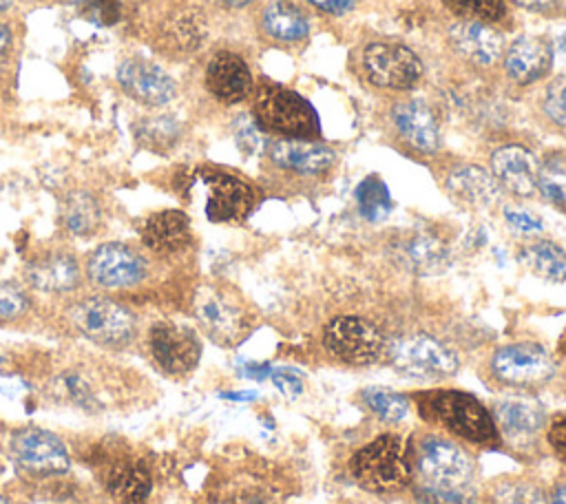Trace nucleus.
Instances as JSON below:
<instances>
[{"instance_id": "nucleus-3", "label": "nucleus", "mask_w": 566, "mask_h": 504, "mask_svg": "<svg viewBox=\"0 0 566 504\" xmlns=\"http://www.w3.org/2000/svg\"><path fill=\"white\" fill-rule=\"evenodd\" d=\"M60 321L75 336L111 351L128 349L139 338V314L119 296L77 292L62 301Z\"/></svg>"}, {"instance_id": "nucleus-39", "label": "nucleus", "mask_w": 566, "mask_h": 504, "mask_svg": "<svg viewBox=\"0 0 566 504\" xmlns=\"http://www.w3.org/2000/svg\"><path fill=\"white\" fill-rule=\"evenodd\" d=\"M33 309V292L22 281H0V325H20Z\"/></svg>"}, {"instance_id": "nucleus-28", "label": "nucleus", "mask_w": 566, "mask_h": 504, "mask_svg": "<svg viewBox=\"0 0 566 504\" xmlns=\"http://www.w3.org/2000/svg\"><path fill=\"white\" fill-rule=\"evenodd\" d=\"M261 33L281 46H294L310 38L312 20L307 11L292 0H270L259 15Z\"/></svg>"}, {"instance_id": "nucleus-42", "label": "nucleus", "mask_w": 566, "mask_h": 504, "mask_svg": "<svg viewBox=\"0 0 566 504\" xmlns=\"http://www.w3.org/2000/svg\"><path fill=\"white\" fill-rule=\"evenodd\" d=\"M542 113L544 117L557 126L559 130H566V73L555 75L542 93Z\"/></svg>"}, {"instance_id": "nucleus-41", "label": "nucleus", "mask_w": 566, "mask_h": 504, "mask_svg": "<svg viewBox=\"0 0 566 504\" xmlns=\"http://www.w3.org/2000/svg\"><path fill=\"white\" fill-rule=\"evenodd\" d=\"M232 137H234V144L239 146V150L248 157L263 155V150L268 146L265 133L259 128V124L254 122V117L250 113H239L232 119Z\"/></svg>"}, {"instance_id": "nucleus-4", "label": "nucleus", "mask_w": 566, "mask_h": 504, "mask_svg": "<svg viewBox=\"0 0 566 504\" xmlns=\"http://www.w3.org/2000/svg\"><path fill=\"white\" fill-rule=\"evenodd\" d=\"M416 409L436 431L467 444L493 447L500 442L489 407L462 389H427L416 393Z\"/></svg>"}, {"instance_id": "nucleus-1", "label": "nucleus", "mask_w": 566, "mask_h": 504, "mask_svg": "<svg viewBox=\"0 0 566 504\" xmlns=\"http://www.w3.org/2000/svg\"><path fill=\"white\" fill-rule=\"evenodd\" d=\"M411 484L418 504H478L475 460L464 442L436 429L409 444Z\"/></svg>"}, {"instance_id": "nucleus-16", "label": "nucleus", "mask_w": 566, "mask_h": 504, "mask_svg": "<svg viewBox=\"0 0 566 504\" xmlns=\"http://www.w3.org/2000/svg\"><path fill=\"white\" fill-rule=\"evenodd\" d=\"M325 351L345 365H374L385 356L387 338L367 318L356 314L334 316L323 329Z\"/></svg>"}, {"instance_id": "nucleus-33", "label": "nucleus", "mask_w": 566, "mask_h": 504, "mask_svg": "<svg viewBox=\"0 0 566 504\" xmlns=\"http://www.w3.org/2000/svg\"><path fill=\"white\" fill-rule=\"evenodd\" d=\"M51 393L55 400L77 407L82 411H99L102 402L91 378L80 369H64L51 380Z\"/></svg>"}, {"instance_id": "nucleus-35", "label": "nucleus", "mask_w": 566, "mask_h": 504, "mask_svg": "<svg viewBox=\"0 0 566 504\" xmlns=\"http://www.w3.org/2000/svg\"><path fill=\"white\" fill-rule=\"evenodd\" d=\"M360 400H363L365 409L385 424L402 422L411 409V400L402 391H396L389 387H378V385L365 387L360 391Z\"/></svg>"}, {"instance_id": "nucleus-10", "label": "nucleus", "mask_w": 566, "mask_h": 504, "mask_svg": "<svg viewBox=\"0 0 566 504\" xmlns=\"http://www.w3.org/2000/svg\"><path fill=\"white\" fill-rule=\"evenodd\" d=\"M20 281L33 294L60 301L82 292L86 283L82 259L66 245H46L33 252L22 265Z\"/></svg>"}, {"instance_id": "nucleus-27", "label": "nucleus", "mask_w": 566, "mask_h": 504, "mask_svg": "<svg viewBox=\"0 0 566 504\" xmlns=\"http://www.w3.org/2000/svg\"><path fill=\"white\" fill-rule=\"evenodd\" d=\"M442 186L451 199L467 208H491L500 201L502 188L497 186L491 170L478 164H455L444 177Z\"/></svg>"}, {"instance_id": "nucleus-29", "label": "nucleus", "mask_w": 566, "mask_h": 504, "mask_svg": "<svg viewBox=\"0 0 566 504\" xmlns=\"http://www.w3.org/2000/svg\"><path fill=\"white\" fill-rule=\"evenodd\" d=\"M396 254L409 272L422 276L442 274L451 263V254L444 241L427 230H413L405 234L396 245Z\"/></svg>"}, {"instance_id": "nucleus-31", "label": "nucleus", "mask_w": 566, "mask_h": 504, "mask_svg": "<svg viewBox=\"0 0 566 504\" xmlns=\"http://www.w3.org/2000/svg\"><path fill=\"white\" fill-rule=\"evenodd\" d=\"M517 261L537 279L548 283L566 281V250L551 239H535L517 250Z\"/></svg>"}, {"instance_id": "nucleus-25", "label": "nucleus", "mask_w": 566, "mask_h": 504, "mask_svg": "<svg viewBox=\"0 0 566 504\" xmlns=\"http://www.w3.org/2000/svg\"><path fill=\"white\" fill-rule=\"evenodd\" d=\"M555 62V49L548 40L535 35H520L513 40L502 55L504 73L515 84H533L546 77Z\"/></svg>"}, {"instance_id": "nucleus-9", "label": "nucleus", "mask_w": 566, "mask_h": 504, "mask_svg": "<svg viewBox=\"0 0 566 504\" xmlns=\"http://www.w3.org/2000/svg\"><path fill=\"white\" fill-rule=\"evenodd\" d=\"M358 75L374 88L382 91H411L422 73V60L402 42L376 40L367 42L356 55Z\"/></svg>"}, {"instance_id": "nucleus-6", "label": "nucleus", "mask_w": 566, "mask_h": 504, "mask_svg": "<svg viewBox=\"0 0 566 504\" xmlns=\"http://www.w3.org/2000/svg\"><path fill=\"white\" fill-rule=\"evenodd\" d=\"M250 115L263 133L276 137L314 139L321 135V122L314 106L301 93L270 80L254 84Z\"/></svg>"}, {"instance_id": "nucleus-5", "label": "nucleus", "mask_w": 566, "mask_h": 504, "mask_svg": "<svg viewBox=\"0 0 566 504\" xmlns=\"http://www.w3.org/2000/svg\"><path fill=\"white\" fill-rule=\"evenodd\" d=\"M159 263L142 243L130 241H104L82 259L86 283L113 296L146 287Z\"/></svg>"}, {"instance_id": "nucleus-38", "label": "nucleus", "mask_w": 566, "mask_h": 504, "mask_svg": "<svg viewBox=\"0 0 566 504\" xmlns=\"http://www.w3.org/2000/svg\"><path fill=\"white\" fill-rule=\"evenodd\" d=\"M537 192L557 210L566 212V155L557 153L539 161Z\"/></svg>"}, {"instance_id": "nucleus-34", "label": "nucleus", "mask_w": 566, "mask_h": 504, "mask_svg": "<svg viewBox=\"0 0 566 504\" xmlns=\"http://www.w3.org/2000/svg\"><path fill=\"white\" fill-rule=\"evenodd\" d=\"M24 42V24L18 18H0V93L13 88Z\"/></svg>"}, {"instance_id": "nucleus-40", "label": "nucleus", "mask_w": 566, "mask_h": 504, "mask_svg": "<svg viewBox=\"0 0 566 504\" xmlns=\"http://www.w3.org/2000/svg\"><path fill=\"white\" fill-rule=\"evenodd\" d=\"M458 20L497 24L506 18V0H440Z\"/></svg>"}, {"instance_id": "nucleus-50", "label": "nucleus", "mask_w": 566, "mask_h": 504, "mask_svg": "<svg viewBox=\"0 0 566 504\" xmlns=\"http://www.w3.org/2000/svg\"><path fill=\"white\" fill-rule=\"evenodd\" d=\"M272 369H274V367L268 365V363H248L245 369H243V374H245L250 380H265V378H270Z\"/></svg>"}, {"instance_id": "nucleus-13", "label": "nucleus", "mask_w": 566, "mask_h": 504, "mask_svg": "<svg viewBox=\"0 0 566 504\" xmlns=\"http://www.w3.org/2000/svg\"><path fill=\"white\" fill-rule=\"evenodd\" d=\"M9 455L31 477H62L73 469L66 442L55 431L35 424L20 427L11 433Z\"/></svg>"}, {"instance_id": "nucleus-17", "label": "nucleus", "mask_w": 566, "mask_h": 504, "mask_svg": "<svg viewBox=\"0 0 566 504\" xmlns=\"http://www.w3.org/2000/svg\"><path fill=\"white\" fill-rule=\"evenodd\" d=\"M192 177L206 188L203 210L212 223H239L252 212L256 192L243 177L217 166H199Z\"/></svg>"}, {"instance_id": "nucleus-43", "label": "nucleus", "mask_w": 566, "mask_h": 504, "mask_svg": "<svg viewBox=\"0 0 566 504\" xmlns=\"http://www.w3.org/2000/svg\"><path fill=\"white\" fill-rule=\"evenodd\" d=\"M128 4L124 0H82L80 2V15L86 20L99 24V27H113L122 20H126Z\"/></svg>"}, {"instance_id": "nucleus-12", "label": "nucleus", "mask_w": 566, "mask_h": 504, "mask_svg": "<svg viewBox=\"0 0 566 504\" xmlns=\"http://www.w3.org/2000/svg\"><path fill=\"white\" fill-rule=\"evenodd\" d=\"M385 356L394 369L411 378H449L460 369L458 354L447 343L424 332H411L387 340Z\"/></svg>"}, {"instance_id": "nucleus-26", "label": "nucleus", "mask_w": 566, "mask_h": 504, "mask_svg": "<svg viewBox=\"0 0 566 504\" xmlns=\"http://www.w3.org/2000/svg\"><path fill=\"white\" fill-rule=\"evenodd\" d=\"M106 219L102 197L91 188H71L60 197L57 223L66 237H95Z\"/></svg>"}, {"instance_id": "nucleus-32", "label": "nucleus", "mask_w": 566, "mask_h": 504, "mask_svg": "<svg viewBox=\"0 0 566 504\" xmlns=\"http://www.w3.org/2000/svg\"><path fill=\"white\" fill-rule=\"evenodd\" d=\"M184 133L181 122L168 113H153L137 117L133 124V137L137 146L153 153H168L179 144Z\"/></svg>"}, {"instance_id": "nucleus-11", "label": "nucleus", "mask_w": 566, "mask_h": 504, "mask_svg": "<svg viewBox=\"0 0 566 504\" xmlns=\"http://www.w3.org/2000/svg\"><path fill=\"white\" fill-rule=\"evenodd\" d=\"M144 345L153 365L170 378H184L201 360L199 332L172 318H157L144 332Z\"/></svg>"}, {"instance_id": "nucleus-23", "label": "nucleus", "mask_w": 566, "mask_h": 504, "mask_svg": "<svg viewBox=\"0 0 566 504\" xmlns=\"http://www.w3.org/2000/svg\"><path fill=\"white\" fill-rule=\"evenodd\" d=\"M447 40L458 55L480 69L497 64L506 49L502 33L493 24L478 20H455L447 31Z\"/></svg>"}, {"instance_id": "nucleus-14", "label": "nucleus", "mask_w": 566, "mask_h": 504, "mask_svg": "<svg viewBox=\"0 0 566 504\" xmlns=\"http://www.w3.org/2000/svg\"><path fill=\"white\" fill-rule=\"evenodd\" d=\"M491 376L511 389H535L557 374L553 354L539 343H506L497 347L489 360Z\"/></svg>"}, {"instance_id": "nucleus-18", "label": "nucleus", "mask_w": 566, "mask_h": 504, "mask_svg": "<svg viewBox=\"0 0 566 504\" xmlns=\"http://www.w3.org/2000/svg\"><path fill=\"white\" fill-rule=\"evenodd\" d=\"M201 84L206 93L223 106L241 104L254 93V77L248 60L234 49L226 46L210 51L206 57Z\"/></svg>"}, {"instance_id": "nucleus-21", "label": "nucleus", "mask_w": 566, "mask_h": 504, "mask_svg": "<svg viewBox=\"0 0 566 504\" xmlns=\"http://www.w3.org/2000/svg\"><path fill=\"white\" fill-rule=\"evenodd\" d=\"M500 440L515 449H524L537 440L546 427V411L531 398H495L489 405Z\"/></svg>"}, {"instance_id": "nucleus-8", "label": "nucleus", "mask_w": 566, "mask_h": 504, "mask_svg": "<svg viewBox=\"0 0 566 504\" xmlns=\"http://www.w3.org/2000/svg\"><path fill=\"white\" fill-rule=\"evenodd\" d=\"M199 332L219 347H234L248 334V312L241 298L226 285L201 283L190 298Z\"/></svg>"}, {"instance_id": "nucleus-55", "label": "nucleus", "mask_w": 566, "mask_h": 504, "mask_svg": "<svg viewBox=\"0 0 566 504\" xmlns=\"http://www.w3.org/2000/svg\"><path fill=\"white\" fill-rule=\"evenodd\" d=\"M0 504H15L13 500H9L4 493H0Z\"/></svg>"}, {"instance_id": "nucleus-48", "label": "nucleus", "mask_w": 566, "mask_h": 504, "mask_svg": "<svg viewBox=\"0 0 566 504\" xmlns=\"http://www.w3.org/2000/svg\"><path fill=\"white\" fill-rule=\"evenodd\" d=\"M511 2L542 15H553V13H559L562 9V0H511Z\"/></svg>"}, {"instance_id": "nucleus-7", "label": "nucleus", "mask_w": 566, "mask_h": 504, "mask_svg": "<svg viewBox=\"0 0 566 504\" xmlns=\"http://www.w3.org/2000/svg\"><path fill=\"white\" fill-rule=\"evenodd\" d=\"M349 473L371 493H396L411 486L409 442L400 433H380L349 458Z\"/></svg>"}, {"instance_id": "nucleus-20", "label": "nucleus", "mask_w": 566, "mask_h": 504, "mask_svg": "<svg viewBox=\"0 0 566 504\" xmlns=\"http://www.w3.org/2000/svg\"><path fill=\"white\" fill-rule=\"evenodd\" d=\"M192 239L190 217L177 208L150 212L139 225V243L161 263L186 254L192 248Z\"/></svg>"}, {"instance_id": "nucleus-54", "label": "nucleus", "mask_w": 566, "mask_h": 504, "mask_svg": "<svg viewBox=\"0 0 566 504\" xmlns=\"http://www.w3.org/2000/svg\"><path fill=\"white\" fill-rule=\"evenodd\" d=\"M13 7H15V0H0V18H4L7 13H11Z\"/></svg>"}, {"instance_id": "nucleus-44", "label": "nucleus", "mask_w": 566, "mask_h": 504, "mask_svg": "<svg viewBox=\"0 0 566 504\" xmlns=\"http://www.w3.org/2000/svg\"><path fill=\"white\" fill-rule=\"evenodd\" d=\"M270 380L274 385V389L279 393H283L285 398L294 400L303 393L305 389V382H303V376L290 367H274L272 374H270Z\"/></svg>"}, {"instance_id": "nucleus-49", "label": "nucleus", "mask_w": 566, "mask_h": 504, "mask_svg": "<svg viewBox=\"0 0 566 504\" xmlns=\"http://www.w3.org/2000/svg\"><path fill=\"white\" fill-rule=\"evenodd\" d=\"M203 7L221 9V11H243L252 7L256 0H199Z\"/></svg>"}, {"instance_id": "nucleus-47", "label": "nucleus", "mask_w": 566, "mask_h": 504, "mask_svg": "<svg viewBox=\"0 0 566 504\" xmlns=\"http://www.w3.org/2000/svg\"><path fill=\"white\" fill-rule=\"evenodd\" d=\"M305 2L327 15H345L360 4V0H305Z\"/></svg>"}, {"instance_id": "nucleus-45", "label": "nucleus", "mask_w": 566, "mask_h": 504, "mask_svg": "<svg viewBox=\"0 0 566 504\" xmlns=\"http://www.w3.org/2000/svg\"><path fill=\"white\" fill-rule=\"evenodd\" d=\"M502 214H504V221H506L513 230H517V232H522V234H537V232H542V228H544L542 219H539L537 214H533L531 210H524V208L506 206V208L502 210Z\"/></svg>"}, {"instance_id": "nucleus-2", "label": "nucleus", "mask_w": 566, "mask_h": 504, "mask_svg": "<svg viewBox=\"0 0 566 504\" xmlns=\"http://www.w3.org/2000/svg\"><path fill=\"white\" fill-rule=\"evenodd\" d=\"M130 35L168 62L195 57L208 40V13L190 0H137L128 4Z\"/></svg>"}, {"instance_id": "nucleus-53", "label": "nucleus", "mask_w": 566, "mask_h": 504, "mask_svg": "<svg viewBox=\"0 0 566 504\" xmlns=\"http://www.w3.org/2000/svg\"><path fill=\"white\" fill-rule=\"evenodd\" d=\"M64 0H15V4H24V7H51V4H60Z\"/></svg>"}, {"instance_id": "nucleus-51", "label": "nucleus", "mask_w": 566, "mask_h": 504, "mask_svg": "<svg viewBox=\"0 0 566 504\" xmlns=\"http://www.w3.org/2000/svg\"><path fill=\"white\" fill-rule=\"evenodd\" d=\"M548 504H566V475H562L555 482V486H553V491L548 495Z\"/></svg>"}, {"instance_id": "nucleus-15", "label": "nucleus", "mask_w": 566, "mask_h": 504, "mask_svg": "<svg viewBox=\"0 0 566 504\" xmlns=\"http://www.w3.org/2000/svg\"><path fill=\"white\" fill-rule=\"evenodd\" d=\"M115 80L128 99L148 111L166 108L179 97L177 80L155 60L133 51L119 57Z\"/></svg>"}, {"instance_id": "nucleus-36", "label": "nucleus", "mask_w": 566, "mask_h": 504, "mask_svg": "<svg viewBox=\"0 0 566 504\" xmlns=\"http://www.w3.org/2000/svg\"><path fill=\"white\" fill-rule=\"evenodd\" d=\"M354 197H356V206H358L360 217L367 219L369 223L382 221L391 212V208H394L389 188H387V183L378 175H367L356 186Z\"/></svg>"}, {"instance_id": "nucleus-22", "label": "nucleus", "mask_w": 566, "mask_h": 504, "mask_svg": "<svg viewBox=\"0 0 566 504\" xmlns=\"http://www.w3.org/2000/svg\"><path fill=\"white\" fill-rule=\"evenodd\" d=\"M389 119L402 141L409 144L413 150L422 155L438 153L442 141L440 124L427 102L418 97L398 99L389 111Z\"/></svg>"}, {"instance_id": "nucleus-52", "label": "nucleus", "mask_w": 566, "mask_h": 504, "mask_svg": "<svg viewBox=\"0 0 566 504\" xmlns=\"http://www.w3.org/2000/svg\"><path fill=\"white\" fill-rule=\"evenodd\" d=\"M221 398H226V400H256L259 398V393L256 391H226V393H221Z\"/></svg>"}, {"instance_id": "nucleus-19", "label": "nucleus", "mask_w": 566, "mask_h": 504, "mask_svg": "<svg viewBox=\"0 0 566 504\" xmlns=\"http://www.w3.org/2000/svg\"><path fill=\"white\" fill-rule=\"evenodd\" d=\"M263 157L274 170L305 179L321 177L336 164V153L327 144L296 137L268 139Z\"/></svg>"}, {"instance_id": "nucleus-24", "label": "nucleus", "mask_w": 566, "mask_h": 504, "mask_svg": "<svg viewBox=\"0 0 566 504\" xmlns=\"http://www.w3.org/2000/svg\"><path fill=\"white\" fill-rule=\"evenodd\" d=\"M537 157L520 144L500 146L491 155V175L497 186L520 199H528L537 192Z\"/></svg>"}, {"instance_id": "nucleus-46", "label": "nucleus", "mask_w": 566, "mask_h": 504, "mask_svg": "<svg viewBox=\"0 0 566 504\" xmlns=\"http://www.w3.org/2000/svg\"><path fill=\"white\" fill-rule=\"evenodd\" d=\"M546 442L548 447L553 449V453L566 462V416L553 420L548 427H546Z\"/></svg>"}, {"instance_id": "nucleus-30", "label": "nucleus", "mask_w": 566, "mask_h": 504, "mask_svg": "<svg viewBox=\"0 0 566 504\" xmlns=\"http://www.w3.org/2000/svg\"><path fill=\"white\" fill-rule=\"evenodd\" d=\"M104 489L115 504H146L153 493V473L144 460H115L104 469Z\"/></svg>"}, {"instance_id": "nucleus-37", "label": "nucleus", "mask_w": 566, "mask_h": 504, "mask_svg": "<svg viewBox=\"0 0 566 504\" xmlns=\"http://www.w3.org/2000/svg\"><path fill=\"white\" fill-rule=\"evenodd\" d=\"M489 504H548V495L528 477H500L489 489Z\"/></svg>"}]
</instances>
